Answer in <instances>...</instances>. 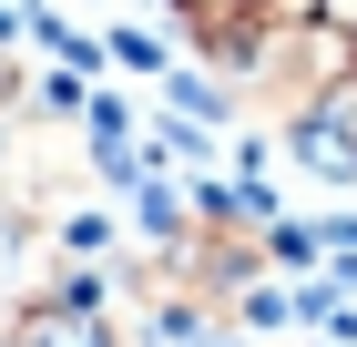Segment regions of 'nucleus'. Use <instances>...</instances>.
<instances>
[{
  "label": "nucleus",
  "instance_id": "nucleus-1",
  "mask_svg": "<svg viewBox=\"0 0 357 347\" xmlns=\"http://www.w3.org/2000/svg\"><path fill=\"white\" fill-rule=\"evenodd\" d=\"M337 82H357V10H306V21H275L255 31L245 52H235V72H225V92H235V112H255L266 133H286L306 103H327Z\"/></svg>",
  "mask_w": 357,
  "mask_h": 347
},
{
  "label": "nucleus",
  "instance_id": "nucleus-2",
  "mask_svg": "<svg viewBox=\"0 0 357 347\" xmlns=\"http://www.w3.org/2000/svg\"><path fill=\"white\" fill-rule=\"evenodd\" d=\"M286 154H296V174H306V184L357 194V82H337L327 103H306L296 123H286Z\"/></svg>",
  "mask_w": 357,
  "mask_h": 347
},
{
  "label": "nucleus",
  "instance_id": "nucleus-3",
  "mask_svg": "<svg viewBox=\"0 0 357 347\" xmlns=\"http://www.w3.org/2000/svg\"><path fill=\"white\" fill-rule=\"evenodd\" d=\"M31 103V82H21V61H10V21H0V123Z\"/></svg>",
  "mask_w": 357,
  "mask_h": 347
},
{
  "label": "nucleus",
  "instance_id": "nucleus-4",
  "mask_svg": "<svg viewBox=\"0 0 357 347\" xmlns=\"http://www.w3.org/2000/svg\"><path fill=\"white\" fill-rule=\"evenodd\" d=\"M112 61H133V72H164V41H153V31H112Z\"/></svg>",
  "mask_w": 357,
  "mask_h": 347
}]
</instances>
